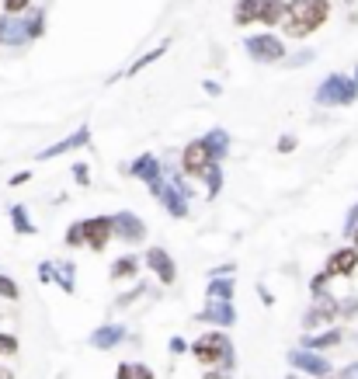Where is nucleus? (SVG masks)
Here are the masks:
<instances>
[{
	"instance_id": "nucleus-1",
	"label": "nucleus",
	"mask_w": 358,
	"mask_h": 379,
	"mask_svg": "<svg viewBox=\"0 0 358 379\" xmlns=\"http://www.w3.org/2000/svg\"><path fill=\"white\" fill-rule=\"evenodd\" d=\"M327 14H331L327 0H289L278 25L289 39H306L310 32H317L327 21Z\"/></svg>"
},
{
	"instance_id": "nucleus-2",
	"label": "nucleus",
	"mask_w": 358,
	"mask_h": 379,
	"mask_svg": "<svg viewBox=\"0 0 358 379\" xmlns=\"http://www.w3.org/2000/svg\"><path fill=\"white\" fill-rule=\"evenodd\" d=\"M191 355L202 362V366H223L226 373L233 369V345L223 331H209L202 334L195 345H191Z\"/></svg>"
},
{
	"instance_id": "nucleus-3",
	"label": "nucleus",
	"mask_w": 358,
	"mask_h": 379,
	"mask_svg": "<svg viewBox=\"0 0 358 379\" xmlns=\"http://www.w3.org/2000/svg\"><path fill=\"white\" fill-rule=\"evenodd\" d=\"M352 101H358V70H355V77L331 74V77L317 88V104L341 108V104H352Z\"/></svg>"
},
{
	"instance_id": "nucleus-4",
	"label": "nucleus",
	"mask_w": 358,
	"mask_h": 379,
	"mask_svg": "<svg viewBox=\"0 0 358 379\" xmlns=\"http://www.w3.org/2000/svg\"><path fill=\"white\" fill-rule=\"evenodd\" d=\"M129 174H132V178H139V181H146V188L153 191L157 198H160L164 188H167V181H164V164H160L157 157H150V153L136 157V160L129 164Z\"/></svg>"
},
{
	"instance_id": "nucleus-5",
	"label": "nucleus",
	"mask_w": 358,
	"mask_h": 379,
	"mask_svg": "<svg viewBox=\"0 0 358 379\" xmlns=\"http://www.w3.org/2000/svg\"><path fill=\"white\" fill-rule=\"evenodd\" d=\"M212 164H216V157H212V150H209L205 139H191V143L184 146V153H181V171H184L188 178H202Z\"/></svg>"
},
{
	"instance_id": "nucleus-6",
	"label": "nucleus",
	"mask_w": 358,
	"mask_h": 379,
	"mask_svg": "<svg viewBox=\"0 0 358 379\" xmlns=\"http://www.w3.org/2000/svg\"><path fill=\"white\" fill-rule=\"evenodd\" d=\"M244 49L251 53V60L258 63H282L285 60V42L278 35H251L244 42Z\"/></svg>"
},
{
	"instance_id": "nucleus-7",
	"label": "nucleus",
	"mask_w": 358,
	"mask_h": 379,
	"mask_svg": "<svg viewBox=\"0 0 358 379\" xmlns=\"http://www.w3.org/2000/svg\"><path fill=\"white\" fill-rule=\"evenodd\" d=\"M111 237H115V219H111V216L84 219V247H90V251H104Z\"/></svg>"
},
{
	"instance_id": "nucleus-8",
	"label": "nucleus",
	"mask_w": 358,
	"mask_h": 379,
	"mask_svg": "<svg viewBox=\"0 0 358 379\" xmlns=\"http://www.w3.org/2000/svg\"><path fill=\"white\" fill-rule=\"evenodd\" d=\"M195 320H198V324H216V327H233V324H237L233 299H209V306L198 310Z\"/></svg>"
},
{
	"instance_id": "nucleus-9",
	"label": "nucleus",
	"mask_w": 358,
	"mask_h": 379,
	"mask_svg": "<svg viewBox=\"0 0 358 379\" xmlns=\"http://www.w3.org/2000/svg\"><path fill=\"white\" fill-rule=\"evenodd\" d=\"M115 219V237L118 240H125V244H143V237H146V223L136 216V212H115L111 216Z\"/></svg>"
},
{
	"instance_id": "nucleus-10",
	"label": "nucleus",
	"mask_w": 358,
	"mask_h": 379,
	"mask_svg": "<svg viewBox=\"0 0 358 379\" xmlns=\"http://www.w3.org/2000/svg\"><path fill=\"white\" fill-rule=\"evenodd\" d=\"M146 268H150L164 285H171L178 279V265H174V258H171L164 247H150V251H146Z\"/></svg>"
},
{
	"instance_id": "nucleus-11",
	"label": "nucleus",
	"mask_w": 358,
	"mask_h": 379,
	"mask_svg": "<svg viewBox=\"0 0 358 379\" xmlns=\"http://www.w3.org/2000/svg\"><path fill=\"white\" fill-rule=\"evenodd\" d=\"M358 268V247H341V251H334L331 258H327V275L331 279H348V275H355Z\"/></svg>"
},
{
	"instance_id": "nucleus-12",
	"label": "nucleus",
	"mask_w": 358,
	"mask_h": 379,
	"mask_svg": "<svg viewBox=\"0 0 358 379\" xmlns=\"http://www.w3.org/2000/svg\"><path fill=\"white\" fill-rule=\"evenodd\" d=\"M90 143V129L88 125H81L74 136H67V139H60V143H53V146H46L42 153H39V160H53V157H63V153H74V150H81V146H88Z\"/></svg>"
},
{
	"instance_id": "nucleus-13",
	"label": "nucleus",
	"mask_w": 358,
	"mask_h": 379,
	"mask_svg": "<svg viewBox=\"0 0 358 379\" xmlns=\"http://www.w3.org/2000/svg\"><path fill=\"white\" fill-rule=\"evenodd\" d=\"M289 362H292L296 369L310 373V376H327V373H331V362L320 359V355L310 352V348H296V352H289Z\"/></svg>"
},
{
	"instance_id": "nucleus-14",
	"label": "nucleus",
	"mask_w": 358,
	"mask_h": 379,
	"mask_svg": "<svg viewBox=\"0 0 358 379\" xmlns=\"http://www.w3.org/2000/svg\"><path fill=\"white\" fill-rule=\"evenodd\" d=\"M338 313H341V303H338V299H331V296L324 292V296H317V306L303 317V327L310 331V327H317L320 320H334Z\"/></svg>"
},
{
	"instance_id": "nucleus-15",
	"label": "nucleus",
	"mask_w": 358,
	"mask_h": 379,
	"mask_svg": "<svg viewBox=\"0 0 358 379\" xmlns=\"http://www.w3.org/2000/svg\"><path fill=\"white\" fill-rule=\"evenodd\" d=\"M205 296L209 299H233V265L212 272V279L205 285Z\"/></svg>"
},
{
	"instance_id": "nucleus-16",
	"label": "nucleus",
	"mask_w": 358,
	"mask_h": 379,
	"mask_svg": "<svg viewBox=\"0 0 358 379\" xmlns=\"http://www.w3.org/2000/svg\"><path fill=\"white\" fill-rule=\"evenodd\" d=\"M0 42H4V46H28L32 39H28V28H25V21H18L14 14L0 18Z\"/></svg>"
},
{
	"instance_id": "nucleus-17",
	"label": "nucleus",
	"mask_w": 358,
	"mask_h": 379,
	"mask_svg": "<svg viewBox=\"0 0 358 379\" xmlns=\"http://www.w3.org/2000/svg\"><path fill=\"white\" fill-rule=\"evenodd\" d=\"M90 348H97V352H108V348H115L118 341H125V327H118V324H104V327H97V331H90Z\"/></svg>"
},
{
	"instance_id": "nucleus-18",
	"label": "nucleus",
	"mask_w": 358,
	"mask_h": 379,
	"mask_svg": "<svg viewBox=\"0 0 358 379\" xmlns=\"http://www.w3.org/2000/svg\"><path fill=\"white\" fill-rule=\"evenodd\" d=\"M160 202H164V209H167L174 219H184V216H188V195H184L174 181H167V188H164V195H160Z\"/></svg>"
},
{
	"instance_id": "nucleus-19",
	"label": "nucleus",
	"mask_w": 358,
	"mask_h": 379,
	"mask_svg": "<svg viewBox=\"0 0 358 379\" xmlns=\"http://www.w3.org/2000/svg\"><path fill=\"white\" fill-rule=\"evenodd\" d=\"M261 7H265V0H237V7H233V21H237L240 28H247V25L261 21Z\"/></svg>"
},
{
	"instance_id": "nucleus-20",
	"label": "nucleus",
	"mask_w": 358,
	"mask_h": 379,
	"mask_svg": "<svg viewBox=\"0 0 358 379\" xmlns=\"http://www.w3.org/2000/svg\"><path fill=\"white\" fill-rule=\"evenodd\" d=\"M334 345H341V331H327V334H306V338H303V348H310V352L334 348Z\"/></svg>"
},
{
	"instance_id": "nucleus-21",
	"label": "nucleus",
	"mask_w": 358,
	"mask_h": 379,
	"mask_svg": "<svg viewBox=\"0 0 358 379\" xmlns=\"http://www.w3.org/2000/svg\"><path fill=\"white\" fill-rule=\"evenodd\" d=\"M205 143H209V150H212V157H216V164L226 157V150H230V136H226V129H212L209 136H202Z\"/></svg>"
},
{
	"instance_id": "nucleus-22",
	"label": "nucleus",
	"mask_w": 358,
	"mask_h": 379,
	"mask_svg": "<svg viewBox=\"0 0 358 379\" xmlns=\"http://www.w3.org/2000/svg\"><path fill=\"white\" fill-rule=\"evenodd\" d=\"M74 261H56V272H53V282H60L63 292H74L77 285H74Z\"/></svg>"
},
{
	"instance_id": "nucleus-23",
	"label": "nucleus",
	"mask_w": 358,
	"mask_h": 379,
	"mask_svg": "<svg viewBox=\"0 0 358 379\" xmlns=\"http://www.w3.org/2000/svg\"><path fill=\"white\" fill-rule=\"evenodd\" d=\"M11 223H14V233H21V237L35 233V223L28 219V209L25 205H11Z\"/></svg>"
},
{
	"instance_id": "nucleus-24",
	"label": "nucleus",
	"mask_w": 358,
	"mask_h": 379,
	"mask_svg": "<svg viewBox=\"0 0 358 379\" xmlns=\"http://www.w3.org/2000/svg\"><path fill=\"white\" fill-rule=\"evenodd\" d=\"M139 272V261L132 258V254H125V258H118L115 265H111V279H132Z\"/></svg>"
},
{
	"instance_id": "nucleus-25",
	"label": "nucleus",
	"mask_w": 358,
	"mask_h": 379,
	"mask_svg": "<svg viewBox=\"0 0 358 379\" xmlns=\"http://www.w3.org/2000/svg\"><path fill=\"white\" fill-rule=\"evenodd\" d=\"M282 11H285V0H265L258 25H278V21H282Z\"/></svg>"
},
{
	"instance_id": "nucleus-26",
	"label": "nucleus",
	"mask_w": 358,
	"mask_h": 379,
	"mask_svg": "<svg viewBox=\"0 0 358 379\" xmlns=\"http://www.w3.org/2000/svg\"><path fill=\"white\" fill-rule=\"evenodd\" d=\"M202 181H205L209 195H219V188H223V164H212V167L202 174Z\"/></svg>"
},
{
	"instance_id": "nucleus-27",
	"label": "nucleus",
	"mask_w": 358,
	"mask_h": 379,
	"mask_svg": "<svg viewBox=\"0 0 358 379\" xmlns=\"http://www.w3.org/2000/svg\"><path fill=\"white\" fill-rule=\"evenodd\" d=\"M25 28H28V39L35 42V39L46 32V11H32V18L25 21Z\"/></svg>"
},
{
	"instance_id": "nucleus-28",
	"label": "nucleus",
	"mask_w": 358,
	"mask_h": 379,
	"mask_svg": "<svg viewBox=\"0 0 358 379\" xmlns=\"http://www.w3.org/2000/svg\"><path fill=\"white\" fill-rule=\"evenodd\" d=\"M164 53H167V46H160V49H153V53H146V56H139V60H136V63H132V67H129L125 74H129V77H136V74H139L143 67H150V63H157V60H160Z\"/></svg>"
},
{
	"instance_id": "nucleus-29",
	"label": "nucleus",
	"mask_w": 358,
	"mask_h": 379,
	"mask_svg": "<svg viewBox=\"0 0 358 379\" xmlns=\"http://www.w3.org/2000/svg\"><path fill=\"white\" fill-rule=\"evenodd\" d=\"M67 244H70V247H84V219H77V223L67 230Z\"/></svg>"
},
{
	"instance_id": "nucleus-30",
	"label": "nucleus",
	"mask_w": 358,
	"mask_h": 379,
	"mask_svg": "<svg viewBox=\"0 0 358 379\" xmlns=\"http://www.w3.org/2000/svg\"><path fill=\"white\" fill-rule=\"evenodd\" d=\"M0 296H4V299H18V296H21L11 275H0Z\"/></svg>"
},
{
	"instance_id": "nucleus-31",
	"label": "nucleus",
	"mask_w": 358,
	"mask_h": 379,
	"mask_svg": "<svg viewBox=\"0 0 358 379\" xmlns=\"http://www.w3.org/2000/svg\"><path fill=\"white\" fill-rule=\"evenodd\" d=\"M28 7H32V0H4V14H21Z\"/></svg>"
},
{
	"instance_id": "nucleus-32",
	"label": "nucleus",
	"mask_w": 358,
	"mask_h": 379,
	"mask_svg": "<svg viewBox=\"0 0 358 379\" xmlns=\"http://www.w3.org/2000/svg\"><path fill=\"white\" fill-rule=\"evenodd\" d=\"M355 230H358V202H355V205H352V209H348V219H345V233L352 237Z\"/></svg>"
},
{
	"instance_id": "nucleus-33",
	"label": "nucleus",
	"mask_w": 358,
	"mask_h": 379,
	"mask_svg": "<svg viewBox=\"0 0 358 379\" xmlns=\"http://www.w3.org/2000/svg\"><path fill=\"white\" fill-rule=\"evenodd\" d=\"M74 181H77V185H90L88 164H74Z\"/></svg>"
},
{
	"instance_id": "nucleus-34",
	"label": "nucleus",
	"mask_w": 358,
	"mask_h": 379,
	"mask_svg": "<svg viewBox=\"0 0 358 379\" xmlns=\"http://www.w3.org/2000/svg\"><path fill=\"white\" fill-rule=\"evenodd\" d=\"M53 272H56V261H42L39 265V282H53Z\"/></svg>"
},
{
	"instance_id": "nucleus-35",
	"label": "nucleus",
	"mask_w": 358,
	"mask_h": 379,
	"mask_svg": "<svg viewBox=\"0 0 358 379\" xmlns=\"http://www.w3.org/2000/svg\"><path fill=\"white\" fill-rule=\"evenodd\" d=\"M143 292H146V289H143V285H136L132 292H125V296H118V299H115V306H129V303H132V299H139Z\"/></svg>"
},
{
	"instance_id": "nucleus-36",
	"label": "nucleus",
	"mask_w": 358,
	"mask_h": 379,
	"mask_svg": "<svg viewBox=\"0 0 358 379\" xmlns=\"http://www.w3.org/2000/svg\"><path fill=\"white\" fill-rule=\"evenodd\" d=\"M4 352H18V338L0 331V355H4Z\"/></svg>"
},
{
	"instance_id": "nucleus-37",
	"label": "nucleus",
	"mask_w": 358,
	"mask_h": 379,
	"mask_svg": "<svg viewBox=\"0 0 358 379\" xmlns=\"http://www.w3.org/2000/svg\"><path fill=\"white\" fill-rule=\"evenodd\" d=\"M358 313V299H345L341 303V317H355Z\"/></svg>"
},
{
	"instance_id": "nucleus-38",
	"label": "nucleus",
	"mask_w": 358,
	"mask_h": 379,
	"mask_svg": "<svg viewBox=\"0 0 358 379\" xmlns=\"http://www.w3.org/2000/svg\"><path fill=\"white\" fill-rule=\"evenodd\" d=\"M278 150H282V153H292V150H296V136H285V139H278Z\"/></svg>"
},
{
	"instance_id": "nucleus-39",
	"label": "nucleus",
	"mask_w": 358,
	"mask_h": 379,
	"mask_svg": "<svg viewBox=\"0 0 358 379\" xmlns=\"http://www.w3.org/2000/svg\"><path fill=\"white\" fill-rule=\"evenodd\" d=\"M132 379H153V373L146 366H132Z\"/></svg>"
},
{
	"instance_id": "nucleus-40",
	"label": "nucleus",
	"mask_w": 358,
	"mask_h": 379,
	"mask_svg": "<svg viewBox=\"0 0 358 379\" xmlns=\"http://www.w3.org/2000/svg\"><path fill=\"white\" fill-rule=\"evenodd\" d=\"M171 352H174V355H181V352H188L184 338H171Z\"/></svg>"
},
{
	"instance_id": "nucleus-41",
	"label": "nucleus",
	"mask_w": 358,
	"mask_h": 379,
	"mask_svg": "<svg viewBox=\"0 0 358 379\" xmlns=\"http://www.w3.org/2000/svg\"><path fill=\"white\" fill-rule=\"evenodd\" d=\"M28 178H32V171H18V174H14V178H11V185H25V181H28Z\"/></svg>"
},
{
	"instance_id": "nucleus-42",
	"label": "nucleus",
	"mask_w": 358,
	"mask_h": 379,
	"mask_svg": "<svg viewBox=\"0 0 358 379\" xmlns=\"http://www.w3.org/2000/svg\"><path fill=\"white\" fill-rule=\"evenodd\" d=\"M115 379H132V366H129V362H122V366H118V376Z\"/></svg>"
},
{
	"instance_id": "nucleus-43",
	"label": "nucleus",
	"mask_w": 358,
	"mask_h": 379,
	"mask_svg": "<svg viewBox=\"0 0 358 379\" xmlns=\"http://www.w3.org/2000/svg\"><path fill=\"white\" fill-rule=\"evenodd\" d=\"M341 379H358V362H352V366L341 373Z\"/></svg>"
},
{
	"instance_id": "nucleus-44",
	"label": "nucleus",
	"mask_w": 358,
	"mask_h": 379,
	"mask_svg": "<svg viewBox=\"0 0 358 379\" xmlns=\"http://www.w3.org/2000/svg\"><path fill=\"white\" fill-rule=\"evenodd\" d=\"M205 379H226V369H223V373H209Z\"/></svg>"
},
{
	"instance_id": "nucleus-45",
	"label": "nucleus",
	"mask_w": 358,
	"mask_h": 379,
	"mask_svg": "<svg viewBox=\"0 0 358 379\" xmlns=\"http://www.w3.org/2000/svg\"><path fill=\"white\" fill-rule=\"evenodd\" d=\"M0 379H14V376H11V369H4V366H0Z\"/></svg>"
},
{
	"instance_id": "nucleus-46",
	"label": "nucleus",
	"mask_w": 358,
	"mask_h": 379,
	"mask_svg": "<svg viewBox=\"0 0 358 379\" xmlns=\"http://www.w3.org/2000/svg\"><path fill=\"white\" fill-rule=\"evenodd\" d=\"M352 240H355V247H358V230H355V233H352Z\"/></svg>"
},
{
	"instance_id": "nucleus-47",
	"label": "nucleus",
	"mask_w": 358,
	"mask_h": 379,
	"mask_svg": "<svg viewBox=\"0 0 358 379\" xmlns=\"http://www.w3.org/2000/svg\"><path fill=\"white\" fill-rule=\"evenodd\" d=\"M289 379H296V376H289Z\"/></svg>"
}]
</instances>
